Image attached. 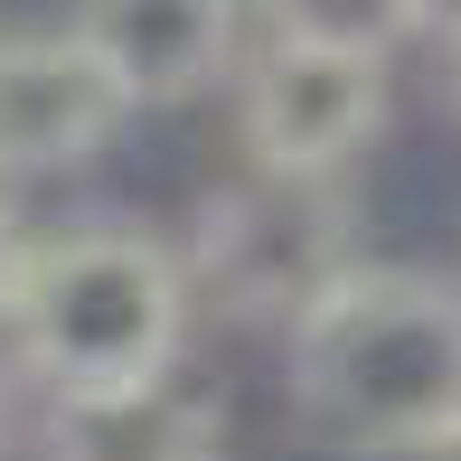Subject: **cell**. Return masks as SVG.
I'll use <instances>...</instances> for the list:
<instances>
[{
	"instance_id": "6da1fadb",
	"label": "cell",
	"mask_w": 461,
	"mask_h": 461,
	"mask_svg": "<svg viewBox=\"0 0 461 461\" xmlns=\"http://www.w3.org/2000/svg\"><path fill=\"white\" fill-rule=\"evenodd\" d=\"M292 414L330 452L424 461L461 433V283L414 264H348L283 330Z\"/></svg>"
},
{
	"instance_id": "7a4b0ae2",
	"label": "cell",
	"mask_w": 461,
	"mask_h": 461,
	"mask_svg": "<svg viewBox=\"0 0 461 461\" xmlns=\"http://www.w3.org/2000/svg\"><path fill=\"white\" fill-rule=\"evenodd\" d=\"M188 311H198V283L179 245L132 217H95L29 245V274L0 330H10V367L29 376V395L67 405V395H122L179 376Z\"/></svg>"
},
{
	"instance_id": "3957f363",
	"label": "cell",
	"mask_w": 461,
	"mask_h": 461,
	"mask_svg": "<svg viewBox=\"0 0 461 461\" xmlns=\"http://www.w3.org/2000/svg\"><path fill=\"white\" fill-rule=\"evenodd\" d=\"M188 283L207 311L255 330H292L330 283L358 264L348 245V198L339 179H283V170H245L236 188L198 207L188 226Z\"/></svg>"
},
{
	"instance_id": "277c9868",
	"label": "cell",
	"mask_w": 461,
	"mask_h": 461,
	"mask_svg": "<svg viewBox=\"0 0 461 461\" xmlns=\"http://www.w3.org/2000/svg\"><path fill=\"white\" fill-rule=\"evenodd\" d=\"M236 132H245V170L339 179L386 132V57L264 38L236 67Z\"/></svg>"
},
{
	"instance_id": "5b68a950",
	"label": "cell",
	"mask_w": 461,
	"mask_h": 461,
	"mask_svg": "<svg viewBox=\"0 0 461 461\" xmlns=\"http://www.w3.org/2000/svg\"><path fill=\"white\" fill-rule=\"evenodd\" d=\"M122 86L76 29L57 38H0V179H57L86 170L122 132Z\"/></svg>"
},
{
	"instance_id": "8992f818",
	"label": "cell",
	"mask_w": 461,
	"mask_h": 461,
	"mask_svg": "<svg viewBox=\"0 0 461 461\" xmlns=\"http://www.w3.org/2000/svg\"><path fill=\"white\" fill-rule=\"evenodd\" d=\"M76 38L132 113H170L245 67V0H76Z\"/></svg>"
},
{
	"instance_id": "52a82bcc",
	"label": "cell",
	"mask_w": 461,
	"mask_h": 461,
	"mask_svg": "<svg viewBox=\"0 0 461 461\" xmlns=\"http://www.w3.org/2000/svg\"><path fill=\"white\" fill-rule=\"evenodd\" d=\"M217 443H226V414L188 376L38 405V461H217Z\"/></svg>"
},
{
	"instance_id": "ba28073f",
	"label": "cell",
	"mask_w": 461,
	"mask_h": 461,
	"mask_svg": "<svg viewBox=\"0 0 461 461\" xmlns=\"http://www.w3.org/2000/svg\"><path fill=\"white\" fill-rule=\"evenodd\" d=\"M264 38H311V48L348 57H395L405 38H424V0H255Z\"/></svg>"
},
{
	"instance_id": "9c48e42d",
	"label": "cell",
	"mask_w": 461,
	"mask_h": 461,
	"mask_svg": "<svg viewBox=\"0 0 461 461\" xmlns=\"http://www.w3.org/2000/svg\"><path fill=\"white\" fill-rule=\"evenodd\" d=\"M29 245H38V236H29V226L10 217V198H0V311H10V292H19V274H29Z\"/></svg>"
},
{
	"instance_id": "30bf717a",
	"label": "cell",
	"mask_w": 461,
	"mask_h": 461,
	"mask_svg": "<svg viewBox=\"0 0 461 461\" xmlns=\"http://www.w3.org/2000/svg\"><path fill=\"white\" fill-rule=\"evenodd\" d=\"M19 386H29V376H19V367H0V452L19 443Z\"/></svg>"
},
{
	"instance_id": "8fae6325",
	"label": "cell",
	"mask_w": 461,
	"mask_h": 461,
	"mask_svg": "<svg viewBox=\"0 0 461 461\" xmlns=\"http://www.w3.org/2000/svg\"><path fill=\"white\" fill-rule=\"evenodd\" d=\"M424 38H443V48H452V38H461V0H424Z\"/></svg>"
},
{
	"instance_id": "7c38bea8",
	"label": "cell",
	"mask_w": 461,
	"mask_h": 461,
	"mask_svg": "<svg viewBox=\"0 0 461 461\" xmlns=\"http://www.w3.org/2000/svg\"><path fill=\"white\" fill-rule=\"evenodd\" d=\"M443 57H452V104H461V38H452V48H443Z\"/></svg>"
}]
</instances>
